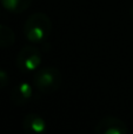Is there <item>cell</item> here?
I'll list each match as a JSON object with an SVG mask.
<instances>
[{
	"instance_id": "30bf717a",
	"label": "cell",
	"mask_w": 133,
	"mask_h": 134,
	"mask_svg": "<svg viewBox=\"0 0 133 134\" xmlns=\"http://www.w3.org/2000/svg\"><path fill=\"white\" fill-rule=\"evenodd\" d=\"M130 15H131V18H132V20H133V2H132V5H131V7H130Z\"/></svg>"
},
{
	"instance_id": "8992f818",
	"label": "cell",
	"mask_w": 133,
	"mask_h": 134,
	"mask_svg": "<svg viewBox=\"0 0 133 134\" xmlns=\"http://www.w3.org/2000/svg\"><path fill=\"white\" fill-rule=\"evenodd\" d=\"M33 95V88L28 82H21L11 91V100L18 106L27 104Z\"/></svg>"
},
{
	"instance_id": "5b68a950",
	"label": "cell",
	"mask_w": 133,
	"mask_h": 134,
	"mask_svg": "<svg viewBox=\"0 0 133 134\" xmlns=\"http://www.w3.org/2000/svg\"><path fill=\"white\" fill-rule=\"evenodd\" d=\"M23 130L25 134H46L47 124L41 115L28 113L23 119Z\"/></svg>"
},
{
	"instance_id": "277c9868",
	"label": "cell",
	"mask_w": 133,
	"mask_h": 134,
	"mask_svg": "<svg viewBox=\"0 0 133 134\" xmlns=\"http://www.w3.org/2000/svg\"><path fill=\"white\" fill-rule=\"evenodd\" d=\"M127 126L115 116L103 118L96 126V134H127Z\"/></svg>"
},
{
	"instance_id": "9c48e42d",
	"label": "cell",
	"mask_w": 133,
	"mask_h": 134,
	"mask_svg": "<svg viewBox=\"0 0 133 134\" xmlns=\"http://www.w3.org/2000/svg\"><path fill=\"white\" fill-rule=\"evenodd\" d=\"M9 83V75L5 69H0V90L5 88Z\"/></svg>"
},
{
	"instance_id": "7a4b0ae2",
	"label": "cell",
	"mask_w": 133,
	"mask_h": 134,
	"mask_svg": "<svg viewBox=\"0 0 133 134\" xmlns=\"http://www.w3.org/2000/svg\"><path fill=\"white\" fill-rule=\"evenodd\" d=\"M63 83V74L58 68L46 67L35 72L33 75V85L41 93H54Z\"/></svg>"
},
{
	"instance_id": "8fae6325",
	"label": "cell",
	"mask_w": 133,
	"mask_h": 134,
	"mask_svg": "<svg viewBox=\"0 0 133 134\" xmlns=\"http://www.w3.org/2000/svg\"><path fill=\"white\" fill-rule=\"evenodd\" d=\"M78 134H86V133H78Z\"/></svg>"
},
{
	"instance_id": "ba28073f",
	"label": "cell",
	"mask_w": 133,
	"mask_h": 134,
	"mask_svg": "<svg viewBox=\"0 0 133 134\" xmlns=\"http://www.w3.org/2000/svg\"><path fill=\"white\" fill-rule=\"evenodd\" d=\"M15 42V33L11 27L0 24V47L7 48Z\"/></svg>"
},
{
	"instance_id": "3957f363",
	"label": "cell",
	"mask_w": 133,
	"mask_h": 134,
	"mask_svg": "<svg viewBox=\"0 0 133 134\" xmlns=\"http://www.w3.org/2000/svg\"><path fill=\"white\" fill-rule=\"evenodd\" d=\"M16 67L24 73L35 71L41 63V53L34 46H24L16 55Z\"/></svg>"
},
{
	"instance_id": "52a82bcc",
	"label": "cell",
	"mask_w": 133,
	"mask_h": 134,
	"mask_svg": "<svg viewBox=\"0 0 133 134\" xmlns=\"http://www.w3.org/2000/svg\"><path fill=\"white\" fill-rule=\"evenodd\" d=\"M2 7L11 13H23L32 4V0H0Z\"/></svg>"
},
{
	"instance_id": "6da1fadb",
	"label": "cell",
	"mask_w": 133,
	"mask_h": 134,
	"mask_svg": "<svg viewBox=\"0 0 133 134\" xmlns=\"http://www.w3.org/2000/svg\"><path fill=\"white\" fill-rule=\"evenodd\" d=\"M24 35L31 42H44L52 31V21L47 14L42 12L33 13L24 24Z\"/></svg>"
}]
</instances>
